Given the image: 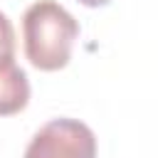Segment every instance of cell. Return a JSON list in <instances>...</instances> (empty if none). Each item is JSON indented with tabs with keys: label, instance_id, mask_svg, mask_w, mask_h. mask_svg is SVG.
<instances>
[{
	"label": "cell",
	"instance_id": "7a4b0ae2",
	"mask_svg": "<svg viewBox=\"0 0 158 158\" xmlns=\"http://www.w3.org/2000/svg\"><path fill=\"white\" fill-rule=\"evenodd\" d=\"M22 158H96V136L84 121L52 118L30 138Z\"/></svg>",
	"mask_w": 158,
	"mask_h": 158
},
{
	"label": "cell",
	"instance_id": "5b68a950",
	"mask_svg": "<svg viewBox=\"0 0 158 158\" xmlns=\"http://www.w3.org/2000/svg\"><path fill=\"white\" fill-rule=\"evenodd\" d=\"M81 5H86V7H104V5H109L111 0H79Z\"/></svg>",
	"mask_w": 158,
	"mask_h": 158
},
{
	"label": "cell",
	"instance_id": "277c9868",
	"mask_svg": "<svg viewBox=\"0 0 158 158\" xmlns=\"http://www.w3.org/2000/svg\"><path fill=\"white\" fill-rule=\"evenodd\" d=\"M0 59H15V30L5 12H0Z\"/></svg>",
	"mask_w": 158,
	"mask_h": 158
},
{
	"label": "cell",
	"instance_id": "3957f363",
	"mask_svg": "<svg viewBox=\"0 0 158 158\" xmlns=\"http://www.w3.org/2000/svg\"><path fill=\"white\" fill-rule=\"evenodd\" d=\"M30 104V79L15 59H0V116L20 114Z\"/></svg>",
	"mask_w": 158,
	"mask_h": 158
},
{
	"label": "cell",
	"instance_id": "6da1fadb",
	"mask_svg": "<svg viewBox=\"0 0 158 158\" xmlns=\"http://www.w3.org/2000/svg\"><path fill=\"white\" fill-rule=\"evenodd\" d=\"M79 22L54 0H37L22 15V44L27 62L40 72H59L69 64Z\"/></svg>",
	"mask_w": 158,
	"mask_h": 158
}]
</instances>
